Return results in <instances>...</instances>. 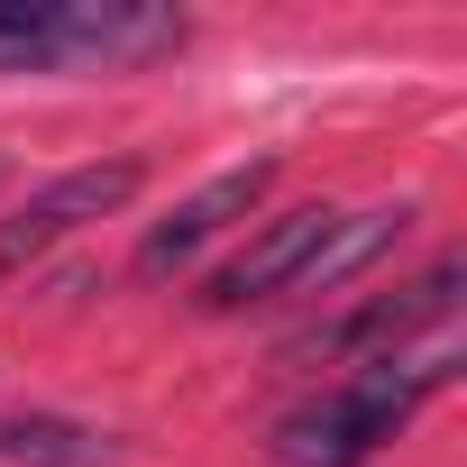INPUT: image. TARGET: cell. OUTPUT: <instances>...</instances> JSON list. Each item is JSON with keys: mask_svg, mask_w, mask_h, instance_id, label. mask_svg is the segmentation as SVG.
I'll return each instance as SVG.
<instances>
[{"mask_svg": "<svg viewBox=\"0 0 467 467\" xmlns=\"http://www.w3.org/2000/svg\"><path fill=\"white\" fill-rule=\"evenodd\" d=\"M458 376V358H385V367H348L330 376L321 394H303L275 431H266V458L275 467H367L385 458L412 412Z\"/></svg>", "mask_w": 467, "mask_h": 467, "instance_id": "obj_2", "label": "cell"}, {"mask_svg": "<svg viewBox=\"0 0 467 467\" xmlns=\"http://www.w3.org/2000/svg\"><path fill=\"white\" fill-rule=\"evenodd\" d=\"M110 458H119V440L92 421H65V412L0 421V467H110Z\"/></svg>", "mask_w": 467, "mask_h": 467, "instance_id": "obj_7", "label": "cell"}, {"mask_svg": "<svg viewBox=\"0 0 467 467\" xmlns=\"http://www.w3.org/2000/svg\"><path fill=\"white\" fill-rule=\"evenodd\" d=\"M458 321V257H431L421 275H403L394 294H367V303H348L339 321H321V330H303L294 339V358H330V367H385V358H412L431 330H449Z\"/></svg>", "mask_w": 467, "mask_h": 467, "instance_id": "obj_4", "label": "cell"}, {"mask_svg": "<svg viewBox=\"0 0 467 467\" xmlns=\"http://www.w3.org/2000/svg\"><path fill=\"white\" fill-rule=\"evenodd\" d=\"M421 211L412 202H376V211H339V202H303L275 211L239 257H220L202 275V312H248V303H285V294H339L348 275H367L376 257H394V239Z\"/></svg>", "mask_w": 467, "mask_h": 467, "instance_id": "obj_1", "label": "cell"}, {"mask_svg": "<svg viewBox=\"0 0 467 467\" xmlns=\"http://www.w3.org/2000/svg\"><path fill=\"white\" fill-rule=\"evenodd\" d=\"M183 37L192 19L147 0H0V74H138Z\"/></svg>", "mask_w": 467, "mask_h": 467, "instance_id": "obj_3", "label": "cell"}, {"mask_svg": "<svg viewBox=\"0 0 467 467\" xmlns=\"http://www.w3.org/2000/svg\"><path fill=\"white\" fill-rule=\"evenodd\" d=\"M138 183H147V156H101V165H74V174L37 183L28 202H10V211H0V285H10L19 266H37V257H56L74 229L129 211Z\"/></svg>", "mask_w": 467, "mask_h": 467, "instance_id": "obj_5", "label": "cell"}, {"mask_svg": "<svg viewBox=\"0 0 467 467\" xmlns=\"http://www.w3.org/2000/svg\"><path fill=\"white\" fill-rule=\"evenodd\" d=\"M275 192V156H248V165H229V174H211L202 192H183L156 229H147V248H138V266L147 275H174V266H192L211 239H229L257 202Z\"/></svg>", "mask_w": 467, "mask_h": 467, "instance_id": "obj_6", "label": "cell"}]
</instances>
